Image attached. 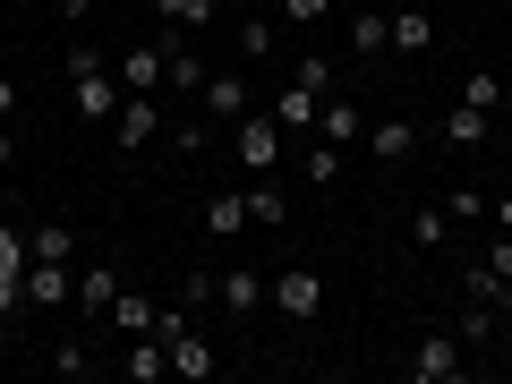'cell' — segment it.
<instances>
[{
	"label": "cell",
	"instance_id": "cell-1",
	"mask_svg": "<svg viewBox=\"0 0 512 384\" xmlns=\"http://www.w3.org/2000/svg\"><path fill=\"white\" fill-rule=\"evenodd\" d=\"M120 94H128V86L103 69V52H94V43H77V52H69V103H77V120L103 128L111 111H120Z\"/></svg>",
	"mask_w": 512,
	"mask_h": 384
},
{
	"label": "cell",
	"instance_id": "cell-2",
	"mask_svg": "<svg viewBox=\"0 0 512 384\" xmlns=\"http://www.w3.org/2000/svg\"><path fill=\"white\" fill-rule=\"evenodd\" d=\"M265 299H274V316H291V325H316V316H325V274H316V265H282V274L265 282Z\"/></svg>",
	"mask_w": 512,
	"mask_h": 384
},
{
	"label": "cell",
	"instance_id": "cell-3",
	"mask_svg": "<svg viewBox=\"0 0 512 384\" xmlns=\"http://www.w3.org/2000/svg\"><path fill=\"white\" fill-rule=\"evenodd\" d=\"M231 154H239L248 180H256V171H274L282 163V120H274V111H239V120H231Z\"/></svg>",
	"mask_w": 512,
	"mask_h": 384
},
{
	"label": "cell",
	"instance_id": "cell-4",
	"mask_svg": "<svg viewBox=\"0 0 512 384\" xmlns=\"http://www.w3.org/2000/svg\"><path fill=\"white\" fill-rule=\"evenodd\" d=\"M410 384H461V333H419L402 359Z\"/></svg>",
	"mask_w": 512,
	"mask_h": 384
},
{
	"label": "cell",
	"instance_id": "cell-5",
	"mask_svg": "<svg viewBox=\"0 0 512 384\" xmlns=\"http://www.w3.org/2000/svg\"><path fill=\"white\" fill-rule=\"evenodd\" d=\"M111 137H120V154L154 146V137H163V103H154V94H120V111H111Z\"/></svg>",
	"mask_w": 512,
	"mask_h": 384
},
{
	"label": "cell",
	"instance_id": "cell-6",
	"mask_svg": "<svg viewBox=\"0 0 512 384\" xmlns=\"http://www.w3.org/2000/svg\"><path fill=\"white\" fill-rule=\"evenodd\" d=\"M316 137H325V146H367V111L350 103V94H325V111H316Z\"/></svg>",
	"mask_w": 512,
	"mask_h": 384
},
{
	"label": "cell",
	"instance_id": "cell-7",
	"mask_svg": "<svg viewBox=\"0 0 512 384\" xmlns=\"http://www.w3.org/2000/svg\"><path fill=\"white\" fill-rule=\"evenodd\" d=\"M120 376H128V384H163V376H171V342H163V333H128Z\"/></svg>",
	"mask_w": 512,
	"mask_h": 384
},
{
	"label": "cell",
	"instance_id": "cell-8",
	"mask_svg": "<svg viewBox=\"0 0 512 384\" xmlns=\"http://www.w3.org/2000/svg\"><path fill=\"white\" fill-rule=\"evenodd\" d=\"M461 299H478V308H495L512 325V274H495L487 256H470V265H461Z\"/></svg>",
	"mask_w": 512,
	"mask_h": 384
},
{
	"label": "cell",
	"instance_id": "cell-9",
	"mask_svg": "<svg viewBox=\"0 0 512 384\" xmlns=\"http://www.w3.org/2000/svg\"><path fill=\"white\" fill-rule=\"evenodd\" d=\"M444 146H453V154H478V146H495V111H478V103H453V111H444Z\"/></svg>",
	"mask_w": 512,
	"mask_h": 384
},
{
	"label": "cell",
	"instance_id": "cell-10",
	"mask_svg": "<svg viewBox=\"0 0 512 384\" xmlns=\"http://www.w3.org/2000/svg\"><path fill=\"white\" fill-rule=\"evenodd\" d=\"M214 308H222V316H239V325H248V316L265 308V282H256L248 265H231V274H214Z\"/></svg>",
	"mask_w": 512,
	"mask_h": 384
},
{
	"label": "cell",
	"instance_id": "cell-11",
	"mask_svg": "<svg viewBox=\"0 0 512 384\" xmlns=\"http://www.w3.org/2000/svg\"><path fill=\"white\" fill-rule=\"evenodd\" d=\"M205 111H214V120L231 128L239 111H256V86H248L239 69H214V77H205Z\"/></svg>",
	"mask_w": 512,
	"mask_h": 384
},
{
	"label": "cell",
	"instance_id": "cell-12",
	"mask_svg": "<svg viewBox=\"0 0 512 384\" xmlns=\"http://www.w3.org/2000/svg\"><path fill=\"white\" fill-rule=\"evenodd\" d=\"M26 299H35V308H69L77 274H69V265H52V256H35V265H26Z\"/></svg>",
	"mask_w": 512,
	"mask_h": 384
},
{
	"label": "cell",
	"instance_id": "cell-13",
	"mask_svg": "<svg viewBox=\"0 0 512 384\" xmlns=\"http://www.w3.org/2000/svg\"><path fill=\"white\" fill-rule=\"evenodd\" d=\"M265 111H274V120H282V137H291V128H316L325 94H316V86H299V77H291V86H274V103H265Z\"/></svg>",
	"mask_w": 512,
	"mask_h": 384
},
{
	"label": "cell",
	"instance_id": "cell-14",
	"mask_svg": "<svg viewBox=\"0 0 512 384\" xmlns=\"http://www.w3.org/2000/svg\"><path fill=\"white\" fill-rule=\"evenodd\" d=\"M367 154H376L384 171H402L410 154H419V128H410V120H376V128H367Z\"/></svg>",
	"mask_w": 512,
	"mask_h": 384
},
{
	"label": "cell",
	"instance_id": "cell-15",
	"mask_svg": "<svg viewBox=\"0 0 512 384\" xmlns=\"http://www.w3.org/2000/svg\"><path fill=\"white\" fill-rule=\"evenodd\" d=\"M282 222H291V197L274 188V171H256L248 180V231H282Z\"/></svg>",
	"mask_w": 512,
	"mask_h": 384
},
{
	"label": "cell",
	"instance_id": "cell-16",
	"mask_svg": "<svg viewBox=\"0 0 512 384\" xmlns=\"http://www.w3.org/2000/svg\"><path fill=\"white\" fill-rule=\"evenodd\" d=\"M111 299H120V274H111L103 256H94V265H77V299H69V308H86V316H111Z\"/></svg>",
	"mask_w": 512,
	"mask_h": 384
},
{
	"label": "cell",
	"instance_id": "cell-17",
	"mask_svg": "<svg viewBox=\"0 0 512 384\" xmlns=\"http://www.w3.org/2000/svg\"><path fill=\"white\" fill-rule=\"evenodd\" d=\"M393 52L427 60V52H436V18H427V9H393Z\"/></svg>",
	"mask_w": 512,
	"mask_h": 384
},
{
	"label": "cell",
	"instance_id": "cell-18",
	"mask_svg": "<svg viewBox=\"0 0 512 384\" xmlns=\"http://www.w3.org/2000/svg\"><path fill=\"white\" fill-rule=\"evenodd\" d=\"M163 69H171L163 43H137V52L120 60V86H128V94H154V86H163Z\"/></svg>",
	"mask_w": 512,
	"mask_h": 384
},
{
	"label": "cell",
	"instance_id": "cell-19",
	"mask_svg": "<svg viewBox=\"0 0 512 384\" xmlns=\"http://www.w3.org/2000/svg\"><path fill=\"white\" fill-rule=\"evenodd\" d=\"M205 231H214V239H239V231H248V188H222V197L205 205Z\"/></svg>",
	"mask_w": 512,
	"mask_h": 384
},
{
	"label": "cell",
	"instance_id": "cell-20",
	"mask_svg": "<svg viewBox=\"0 0 512 384\" xmlns=\"http://www.w3.org/2000/svg\"><path fill=\"white\" fill-rule=\"evenodd\" d=\"M384 43H393V18H376V9H350V52H359V60H376Z\"/></svg>",
	"mask_w": 512,
	"mask_h": 384
},
{
	"label": "cell",
	"instance_id": "cell-21",
	"mask_svg": "<svg viewBox=\"0 0 512 384\" xmlns=\"http://www.w3.org/2000/svg\"><path fill=\"white\" fill-rule=\"evenodd\" d=\"M26 248L52 256V265H77V231H69V222H35V231H26Z\"/></svg>",
	"mask_w": 512,
	"mask_h": 384
},
{
	"label": "cell",
	"instance_id": "cell-22",
	"mask_svg": "<svg viewBox=\"0 0 512 384\" xmlns=\"http://www.w3.org/2000/svg\"><path fill=\"white\" fill-rule=\"evenodd\" d=\"M163 60H171V69H163V86H188V94H205V77H214V69H205V60L188 52V43H163Z\"/></svg>",
	"mask_w": 512,
	"mask_h": 384
},
{
	"label": "cell",
	"instance_id": "cell-23",
	"mask_svg": "<svg viewBox=\"0 0 512 384\" xmlns=\"http://www.w3.org/2000/svg\"><path fill=\"white\" fill-rule=\"evenodd\" d=\"M154 316H163V308H154L146 291H120V299H111V325H120V333H154Z\"/></svg>",
	"mask_w": 512,
	"mask_h": 384
},
{
	"label": "cell",
	"instance_id": "cell-24",
	"mask_svg": "<svg viewBox=\"0 0 512 384\" xmlns=\"http://www.w3.org/2000/svg\"><path fill=\"white\" fill-rule=\"evenodd\" d=\"M444 239H453V214L444 205H419L410 214V248H444Z\"/></svg>",
	"mask_w": 512,
	"mask_h": 384
},
{
	"label": "cell",
	"instance_id": "cell-25",
	"mask_svg": "<svg viewBox=\"0 0 512 384\" xmlns=\"http://www.w3.org/2000/svg\"><path fill=\"white\" fill-rule=\"evenodd\" d=\"M299 163H308V188H333V180H342V146H325V137H316Z\"/></svg>",
	"mask_w": 512,
	"mask_h": 384
},
{
	"label": "cell",
	"instance_id": "cell-26",
	"mask_svg": "<svg viewBox=\"0 0 512 384\" xmlns=\"http://www.w3.org/2000/svg\"><path fill=\"white\" fill-rule=\"evenodd\" d=\"M154 18H163V26H188V35H197V26L214 18V0H154Z\"/></svg>",
	"mask_w": 512,
	"mask_h": 384
},
{
	"label": "cell",
	"instance_id": "cell-27",
	"mask_svg": "<svg viewBox=\"0 0 512 384\" xmlns=\"http://www.w3.org/2000/svg\"><path fill=\"white\" fill-rule=\"evenodd\" d=\"M495 333H504V316L478 308V299H461V342H495Z\"/></svg>",
	"mask_w": 512,
	"mask_h": 384
},
{
	"label": "cell",
	"instance_id": "cell-28",
	"mask_svg": "<svg viewBox=\"0 0 512 384\" xmlns=\"http://www.w3.org/2000/svg\"><path fill=\"white\" fill-rule=\"evenodd\" d=\"M461 103L495 111V103H504V77H495V69H470V77H461Z\"/></svg>",
	"mask_w": 512,
	"mask_h": 384
},
{
	"label": "cell",
	"instance_id": "cell-29",
	"mask_svg": "<svg viewBox=\"0 0 512 384\" xmlns=\"http://www.w3.org/2000/svg\"><path fill=\"white\" fill-rule=\"evenodd\" d=\"M35 265V248H26V231L18 222H0V274H26Z\"/></svg>",
	"mask_w": 512,
	"mask_h": 384
},
{
	"label": "cell",
	"instance_id": "cell-30",
	"mask_svg": "<svg viewBox=\"0 0 512 384\" xmlns=\"http://www.w3.org/2000/svg\"><path fill=\"white\" fill-rule=\"evenodd\" d=\"M52 376H69V384L94 376V350H86V342H60V350H52Z\"/></svg>",
	"mask_w": 512,
	"mask_h": 384
},
{
	"label": "cell",
	"instance_id": "cell-31",
	"mask_svg": "<svg viewBox=\"0 0 512 384\" xmlns=\"http://www.w3.org/2000/svg\"><path fill=\"white\" fill-rule=\"evenodd\" d=\"M239 52H248L256 69H265V60H274V26H265V18H248V26H239Z\"/></svg>",
	"mask_w": 512,
	"mask_h": 384
},
{
	"label": "cell",
	"instance_id": "cell-32",
	"mask_svg": "<svg viewBox=\"0 0 512 384\" xmlns=\"http://www.w3.org/2000/svg\"><path fill=\"white\" fill-rule=\"evenodd\" d=\"M180 308L197 316V308H214V274H197V265H188V282H180Z\"/></svg>",
	"mask_w": 512,
	"mask_h": 384
},
{
	"label": "cell",
	"instance_id": "cell-33",
	"mask_svg": "<svg viewBox=\"0 0 512 384\" xmlns=\"http://www.w3.org/2000/svg\"><path fill=\"white\" fill-rule=\"evenodd\" d=\"M487 205H495V197H478V188H461V197L444 205V214H453V222H487Z\"/></svg>",
	"mask_w": 512,
	"mask_h": 384
},
{
	"label": "cell",
	"instance_id": "cell-34",
	"mask_svg": "<svg viewBox=\"0 0 512 384\" xmlns=\"http://www.w3.org/2000/svg\"><path fill=\"white\" fill-rule=\"evenodd\" d=\"M282 18H299V26H316V18H333V0H274Z\"/></svg>",
	"mask_w": 512,
	"mask_h": 384
},
{
	"label": "cell",
	"instance_id": "cell-35",
	"mask_svg": "<svg viewBox=\"0 0 512 384\" xmlns=\"http://www.w3.org/2000/svg\"><path fill=\"white\" fill-rule=\"evenodd\" d=\"M18 308H26V274H0V325H9Z\"/></svg>",
	"mask_w": 512,
	"mask_h": 384
},
{
	"label": "cell",
	"instance_id": "cell-36",
	"mask_svg": "<svg viewBox=\"0 0 512 384\" xmlns=\"http://www.w3.org/2000/svg\"><path fill=\"white\" fill-rule=\"evenodd\" d=\"M291 77H299V86H316V94H333V69H325V60H316V52H308V60H299V69H291Z\"/></svg>",
	"mask_w": 512,
	"mask_h": 384
},
{
	"label": "cell",
	"instance_id": "cell-37",
	"mask_svg": "<svg viewBox=\"0 0 512 384\" xmlns=\"http://www.w3.org/2000/svg\"><path fill=\"white\" fill-rule=\"evenodd\" d=\"M487 265H495V274H512V231H504V239L487 248Z\"/></svg>",
	"mask_w": 512,
	"mask_h": 384
},
{
	"label": "cell",
	"instance_id": "cell-38",
	"mask_svg": "<svg viewBox=\"0 0 512 384\" xmlns=\"http://www.w3.org/2000/svg\"><path fill=\"white\" fill-rule=\"evenodd\" d=\"M9 163H18V128L0 120V171H9Z\"/></svg>",
	"mask_w": 512,
	"mask_h": 384
},
{
	"label": "cell",
	"instance_id": "cell-39",
	"mask_svg": "<svg viewBox=\"0 0 512 384\" xmlns=\"http://www.w3.org/2000/svg\"><path fill=\"white\" fill-rule=\"evenodd\" d=\"M487 222H504V231H512V188H504V197L487 205Z\"/></svg>",
	"mask_w": 512,
	"mask_h": 384
},
{
	"label": "cell",
	"instance_id": "cell-40",
	"mask_svg": "<svg viewBox=\"0 0 512 384\" xmlns=\"http://www.w3.org/2000/svg\"><path fill=\"white\" fill-rule=\"evenodd\" d=\"M0 120H18V86L9 77H0Z\"/></svg>",
	"mask_w": 512,
	"mask_h": 384
},
{
	"label": "cell",
	"instance_id": "cell-41",
	"mask_svg": "<svg viewBox=\"0 0 512 384\" xmlns=\"http://www.w3.org/2000/svg\"><path fill=\"white\" fill-rule=\"evenodd\" d=\"M86 9H94V0H60V18H86Z\"/></svg>",
	"mask_w": 512,
	"mask_h": 384
},
{
	"label": "cell",
	"instance_id": "cell-42",
	"mask_svg": "<svg viewBox=\"0 0 512 384\" xmlns=\"http://www.w3.org/2000/svg\"><path fill=\"white\" fill-rule=\"evenodd\" d=\"M495 120H512V77H504V103H495Z\"/></svg>",
	"mask_w": 512,
	"mask_h": 384
},
{
	"label": "cell",
	"instance_id": "cell-43",
	"mask_svg": "<svg viewBox=\"0 0 512 384\" xmlns=\"http://www.w3.org/2000/svg\"><path fill=\"white\" fill-rule=\"evenodd\" d=\"M342 9H384V0H342Z\"/></svg>",
	"mask_w": 512,
	"mask_h": 384
}]
</instances>
